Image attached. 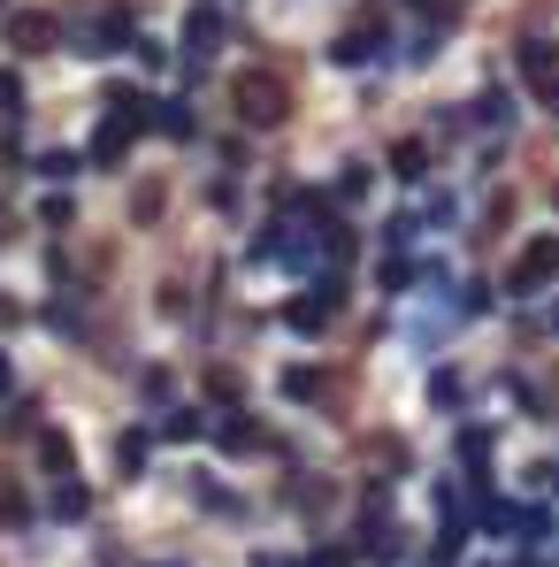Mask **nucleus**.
<instances>
[{
  "mask_svg": "<svg viewBox=\"0 0 559 567\" xmlns=\"http://www.w3.org/2000/svg\"><path fill=\"white\" fill-rule=\"evenodd\" d=\"M521 70H529V78L545 85V78H552V70H559V54H552V47H521Z\"/></svg>",
  "mask_w": 559,
  "mask_h": 567,
  "instance_id": "6",
  "label": "nucleus"
},
{
  "mask_svg": "<svg viewBox=\"0 0 559 567\" xmlns=\"http://www.w3.org/2000/svg\"><path fill=\"white\" fill-rule=\"evenodd\" d=\"M215 31H222V23H215V8H199V16H191V54H199V62L215 54Z\"/></svg>",
  "mask_w": 559,
  "mask_h": 567,
  "instance_id": "5",
  "label": "nucleus"
},
{
  "mask_svg": "<svg viewBox=\"0 0 559 567\" xmlns=\"http://www.w3.org/2000/svg\"><path fill=\"white\" fill-rule=\"evenodd\" d=\"M8 383H15V377H8V361H0V391H8Z\"/></svg>",
  "mask_w": 559,
  "mask_h": 567,
  "instance_id": "9",
  "label": "nucleus"
},
{
  "mask_svg": "<svg viewBox=\"0 0 559 567\" xmlns=\"http://www.w3.org/2000/svg\"><path fill=\"white\" fill-rule=\"evenodd\" d=\"M307 567H345V560H330V553H322V560H307Z\"/></svg>",
  "mask_w": 559,
  "mask_h": 567,
  "instance_id": "8",
  "label": "nucleus"
},
{
  "mask_svg": "<svg viewBox=\"0 0 559 567\" xmlns=\"http://www.w3.org/2000/svg\"><path fill=\"white\" fill-rule=\"evenodd\" d=\"M375 47H383L375 31H345V39H338V62H375Z\"/></svg>",
  "mask_w": 559,
  "mask_h": 567,
  "instance_id": "4",
  "label": "nucleus"
},
{
  "mask_svg": "<svg viewBox=\"0 0 559 567\" xmlns=\"http://www.w3.org/2000/svg\"><path fill=\"white\" fill-rule=\"evenodd\" d=\"M552 277H559V238H537V246H521L506 291H537V284H552Z\"/></svg>",
  "mask_w": 559,
  "mask_h": 567,
  "instance_id": "2",
  "label": "nucleus"
},
{
  "mask_svg": "<svg viewBox=\"0 0 559 567\" xmlns=\"http://www.w3.org/2000/svg\"><path fill=\"white\" fill-rule=\"evenodd\" d=\"M238 115H246L253 131H277L283 123V85L277 78H238Z\"/></svg>",
  "mask_w": 559,
  "mask_h": 567,
  "instance_id": "1",
  "label": "nucleus"
},
{
  "mask_svg": "<svg viewBox=\"0 0 559 567\" xmlns=\"http://www.w3.org/2000/svg\"><path fill=\"white\" fill-rule=\"evenodd\" d=\"M39 453H46V468H70V437H62V430H46Z\"/></svg>",
  "mask_w": 559,
  "mask_h": 567,
  "instance_id": "7",
  "label": "nucleus"
},
{
  "mask_svg": "<svg viewBox=\"0 0 559 567\" xmlns=\"http://www.w3.org/2000/svg\"><path fill=\"white\" fill-rule=\"evenodd\" d=\"M8 39H15L23 54H39V47L54 39V16H15V23H8Z\"/></svg>",
  "mask_w": 559,
  "mask_h": 567,
  "instance_id": "3",
  "label": "nucleus"
}]
</instances>
